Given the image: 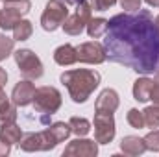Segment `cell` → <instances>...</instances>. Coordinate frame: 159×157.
Segmentation results:
<instances>
[{"label":"cell","instance_id":"1","mask_svg":"<svg viewBox=\"0 0 159 157\" xmlns=\"http://www.w3.org/2000/svg\"><path fill=\"white\" fill-rule=\"evenodd\" d=\"M104 48L107 59L137 74H152L159 67V30L148 9L126 11L107 20Z\"/></svg>","mask_w":159,"mask_h":157},{"label":"cell","instance_id":"2","mask_svg":"<svg viewBox=\"0 0 159 157\" xmlns=\"http://www.w3.org/2000/svg\"><path fill=\"white\" fill-rule=\"evenodd\" d=\"M61 83L67 87L70 98L74 104H83L91 98L94 89L100 85V74L96 70L89 69H74V70H65L61 76Z\"/></svg>","mask_w":159,"mask_h":157},{"label":"cell","instance_id":"3","mask_svg":"<svg viewBox=\"0 0 159 157\" xmlns=\"http://www.w3.org/2000/svg\"><path fill=\"white\" fill-rule=\"evenodd\" d=\"M69 17V7L63 0H48L41 15V26L44 32H56Z\"/></svg>","mask_w":159,"mask_h":157},{"label":"cell","instance_id":"4","mask_svg":"<svg viewBox=\"0 0 159 157\" xmlns=\"http://www.w3.org/2000/svg\"><path fill=\"white\" fill-rule=\"evenodd\" d=\"M34 107L41 115H54L61 107V92L56 87H39L34 96Z\"/></svg>","mask_w":159,"mask_h":157},{"label":"cell","instance_id":"5","mask_svg":"<svg viewBox=\"0 0 159 157\" xmlns=\"http://www.w3.org/2000/svg\"><path fill=\"white\" fill-rule=\"evenodd\" d=\"M13 56H15V63H17L20 74L26 79H39L44 74V67H43L41 59L30 48H20Z\"/></svg>","mask_w":159,"mask_h":157},{"label":"cell","instance_id":"6","mask_svg":"<svg viewBox=\"0 0 159 157\" xmlns=\"http://www.w3.org/2000/svg\"><path fill=\"white\" fill-rule=\"evenodd\" d=\"M91 13H93V6L89 2H85V0L80 2L78 6H76L74 15H69L65 19V22L61 24L63 30H65V34H69V35H80L87 28V22L93 19Z\"/></svg>","mask_w":159,"mask_h":157},{"label":"cell","instance_id":"7","mask_svg":"<svg viewBox=\"0 0 159 157\" xmlns=\"http://www.w3.org/2000/svg\"><path fill=\"white\" fill-rule=\"evenodd\" d=\"M70 126L69 122H54L50 124L46 129L39 131V137H41V152H48V150H54L59 142L67 141V137L70 135Z\"/></svg>","mask_w":159,"mask_h":157},{"label":"cell","instance_id":"8","mask_svg":"<svg viewBox=\"0 0 159 157\" xmlns=\"http://www.w3.org/2000/svg\"><path fill=\"white\" fill-rule=\"evenodd\" d=\"M94 141L98 144H109L115 139V118L113 113H94Z\"/></svg>","mask_w":159,"mask_h":157},{"label":"cell","instance_id":"9","mask_svg":"<svg viewBox=\"0 0 159 157\" xmlns=\"http://www.w3.org/2000/svg\"><path fill=\"white\" fill-rule=\"evenodd\" d=\"M78 50V61L80 63H89V65H100L107 59L106 48L104 44L96 43V41H87L76 46Z\"/></svg>","mask_w":159,"mask_h":157},{"label":"cell","instance_id":"10","mask_svg":"<svg viewBox=\"0 0 159 157\" xmlns=\"http://www.w3.org/2000/svg\"><path fill=\"white\" fill-rule=\"evenodd\" d=\"M98 154V142L96 141H89V139H74L67 144V148L63 150V155L70 157H94Z\"/></svg>","mask_w":159,"mask_h":157},{"label":"cell","instance_id":"11","mask_svg":"<svg viewBox=\"0 0 159 157\" xmlns=\"http://www.w3.org/2000/svg\"><path fill=\"white\" fill-rule=\"evenodd\" d=\"M35 85L30 81V79H22L19 81L15 87H13V92H11V102L19 107H26L34 102V96H35Z\"/></svg>","mask_w":159,"mask_h":157},{"label":"cell","instance_id":"12","mask_svg":"<svg viewBox=\"0 0 159 157\" xmlns=\"http://www.w3.org/2000/svg\"><path fill=\"white\" fill-rule=\"evenodd\" d=\"M119 104H120L119 92L115 89H104L96 98L94 111L96 113H115L119 109Z\"/></svg>","mask_w":159,"mask_h":157},{"label":"cell","instance_id":"13","mask_svg":"<svg viewBox=\"0 0 159 157\" xmlns=\"http://www.w3.org/2000/svg\"><path fill=\"white\" fill-rule=\"evenodd\" d=\"M120 150L126 154V155H143L146 152V144H144V139L141 137H135V135H126L122 137L120 141Z\"/></svg>","mask_w":159,"mask_h":157},{"label":"cell","instance_id":"14","mask_svg":"<svg viewBox=\"0 0 159 157\" xmlns=\"http://www.w3.org/2000/svg\"><path fill=\"white\" fill-rule=\"evenodd\" d=\"M54 61L61 67H69L74 65L78 61V50L72 44H61L54 50Z\"/></svg>","mask_w":159,"mask_h":157},{"label":"cell","instance_id":"15","mask_svg":"<svg viewBox=\"0 0 159 157\" xmlns=\"http://www.w3.org/2000/svg\"><path fill=\"white\" fill-rule=\"evenodd\" d=\"M152 85H154V79L146 78H137L133 81V98L137 102H148L150 100V92H152Z\"/></svg>","mask_w":159,"mask_h":157},{"label":"cell","instance_id":"16","mask_svg":"<svg viewBox=\"0 0 159 157\" xmlns=\"http://www.w3.org/2000/svg\"><path fill=\"white\" fill-rule=\"evenodd\" d=\"M15 120H17V105L9 98H4L0 102V126L13 124Z\"/></svg>","mask_w":159,"mask_h":157},{"label":"cell","instance_id":"17","mask_svg":"<svg viewBox=\"0 0 159 157\" xmlns=\"http://www.w3.org/2000/svg\"><path fill=\"white\" fill-rule=\"evenodd\" d=\"M22 135H24V133H22L20 126H17L15 122H13V124H6V126L0 128V137H2L4 141H7L11 146L19 144L20 139H22Z\"/></svg>","mask_w":159,"mask_h":157},{"label":"cell","instance_id":"18","mask_svg":"<svg viewBox=\"0 0 159 157\" xmlns=\"http://www.w3.org/2000/svg\"><path fill=\"white\" fill-rule=\"evenodd\" d=\"M106 30H107V19L96 17L87 22V35L91 39H98V37L106 35Z\"/></svg>","mask_w":159,"mask_h":157},{"label":"cell","instance_id":"19","mask_svg":"<svg viewBox=\"0 0 159 157\" xmlns=\"http://www.w3.org/2000/svg\"><path fill=\"white\" fill-rule=\"evenodd\" d=\"M19 20H20V15H19L17 11H13V9H9V7H2V9H0V28H2L4 32L13 30Z\"/></svg>","mask_w":159,"mask_h":157},{"label":"cell","instance_id":"20","mask_svg":"<svg viewBox=\"0 0 159 157\" xmlns=\"http://www.w3.org/2000/svg\"><path fill=\"white\" fill-rule=\"evenodd\" d=\"M69 126H70V131L76 137H85L91 131V122L83 117H72L69 120Z\"/></svg>","mask_w":159,"mask_h":157},{"label":"cell","instance_id":"21","mask_svg":"<svg viewBox=\"0 0 159 157\" xmlns=\"http://www.w3.org/2000/svg\"><path fill=\"white\" fill-rule=\"evenodd\" d=\"M32 34H34V26H32V22L30 20H19L17 22V26L13 28V39L15 41H28L32 37Z\"/></svg>","mask_w":159,"mask_h":157},{"label":"cell","instance_id":"22","mask_svg":"<svg viewBox=\"0 0 159 157\" xmlns=\"http://www.w3.org/2000/svg\"><path fill=\"white\" fill-rule=\"evenodd\" d=\"M143 113L146 120V128H152V129L159 128V102H154V105H148Z\"/></svg>","mask_w":159,"mask_h":157},{"label":"cell","instance_id":"23","mask_svg":"<svg viewBox=\"0 0 159 157\" xmlns=\"http://www.w3.org/2000/svg\"><path fill=\"white\" fill-rule=\"evenodd\" d=\"M4 7L13 9V11H17L22 17V15H26L32 9V2L30 0H4Z\"/></svg>","mask_w":159,"mask_h":157},{"label":"cell","instance_id":"24","mask_svg":"<svg viewBox=\"0 0 159 157\" xmlns=\"http://www.w3.org/2000/svg\"><path fill=\"white\" fill-rule=\"evenodd\" d=\"M126 120H128V124H129L131 128H135V129H143V128H146L144 113H143V111H139V109H129Z\"/></svg>","mask_w":159,"mask_h":157},{"label":"cell","instance_id":"25","mask_svg":"<svg viewBox=\"0 0 159 157\" xmlns=\"http://www.w3.org/2000/svg\"><path fill=\"white\" fill-rule=\"evenodd\" d=\"M13 46H15V39H11L7 35H0V61L6 59L13 52Z\"/></svg>","mask_w":159,"mask_h":157},{"label":"cell","instance_id":"26","mask_svg":"<svg viewBox=\"0 0 159 157\" xmlns=\"http://www.w3.org/2000/svg\"><path fill=\"white\" fill-rule=\"evenodd\" d=\"M144 144H146V150H150V152H159V129H152V131L144 137Z\"/></svg>","mask_w":159,"mask_h":157},{"label":"cell","instance_id":"27","mask_svg":"<svg viewBox=\"0 0 159 157\" xmlns=\"http://www.w3.org/2000/svg\"><path fill=\"white\" fill-rule=\"evenodd\" d=\"M117 4V0H93L91 2V6L96 9V11H106V9H109L111 6H115Z\"/></svg>","mask_w":159,"mask_h":157},{"label":"cell","instance_id":"28","mask_svg":"<svg viewBox=\"0 0 159 157\" xmlns=\"http://www.w3.org/2000/svg\"><path fill=\"white\" fill-rule=\"evenodd\" d=\"M141 2L143 0H120V6L124 11H137L141 9Z\"/></svg>","mask_w":159,"mask_h":157},{"label":"cell","instance_id":"29","mask_svg":"<svg viewBox=\"0 0 159 157\" xmlns=\"http://www.w3.org/2000/svg\"><path fill=\"white\" fill-rule=\"evenodd\" d=\"M6 81H7V72H6V69L0 67V102H2L4 98H7V94L4 92V85H6Z\"/></svg>","mask_w":159,"mask_h":157},{"label":"cell","instance_id":"30","mask_svg":"<svg viewBox=\"0 0 159 157\" xmlns=\"http://www.w3.org/2000/svg\"><path fill=\"white\" fill-rule=\"evenodd\" d=\"M9 152H11V144L0 137V157H6Z\"/></svg>","mask_w":159,"mask_h":157},{"label":"cell","instance_id":"31","mask_svg":"<svg viewBox=\"0 0 159 157\" xmlns=\"http://www.w3.org/2000/svg\"><path fill=\"white\" fill-rule=\"evenodd\" d=\"M150 100H154V102H159V79H156V81H154V85H152Z\"/></svg>","mask_w":159,"mask_h":157},{"label":"cell","instance_id":"32","mask_svg":"<svg viewBox=\"0 0 159 157\" xmlns=\"http://www.w3.org/2000/svg\"><path fill=\"white\" fill-rule=\"evenodd\" d=\"M150 7H159V0H144Z\"/></svg>","mask_w":159,"mask_h":157},{"label":"cell","instance_id":"33","mask_svg":"<svg viewBox=\"0 0 159 157\" xmlns=\"http://www.w3.org/2000/svg\"><path fill=\"white\" fill-rule=\"evenodd\" d=\"M65 4H70V6H78L80 2H83V0H63Z\"/></svg>","mask_w":159,"mask_h":157},{"label":"cell","instance_id":"34","mask_svg":"<svg viewBox=\"0 0 159 157\" xmlns=\"http://www.w3.org/2000/svg\"><path fill=\"white\" fill-rule=\"evenodd\" d=\"M154 22H156V26H157V30H159V15L156 17V19H154Z\"/></svg>","mask_w":159,"mask_h":157},{"label":"cell","instance_id":"35","mask_svg":"<svg viewBox=\"0 0 159 157\" xmlns=\"http://www.w3.org/2000/svg\"><path fill=\"white\" fill-rule=\"evenodd\" d=\"M156 79H159V67H157V70H156Z\"/></svg>","mask_w":159,"mask_h":157}]
</instances>
